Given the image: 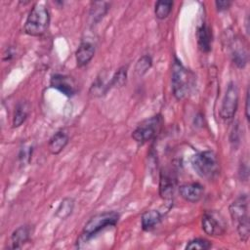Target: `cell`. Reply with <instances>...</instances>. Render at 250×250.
<instances>
[{"mask_svg":"<svg viewBox=\"0 0 250 250\" xmlns=\"http://www.w3.org/2000/svg\"><path fill=\"white\" fill-rule=\"evenodd\" d=\"M172 91L176 99L182 100L188 95L194 84L193 73L186 68L180 60L174 59L172 64Z\"/></svg>","mask_w":250,"mask_h":250,"instance_id":"6da1fadb","label":"cell"},{"mask_svg":"<svg viewBox=\"0 0 250 250\" xmlns=\"http://www.w3.org/2000/svg\"><path fill=\"white\" fill-rule=\"evenodd\" d=\"M191 165L197 175L211 181L220 174V163L216 153L212 150H204L194 154L191 158Z\"/></svg>","mask_w":250,"mask_h":250,"instance_id":"7a4b0ae2","label":"cell"},{"mask_svg":"<svg viewBox=\"0 0 250 250\" xmlns=\"http://www.w3.org/2000/svg\"><path fill=\"white\" fill-rule=\"evenodd\" d=\"M230 217L237 226V232L240 239L246 242L250 234V225L248 217V196L241 194L229 207Z\"/></svg>","mask_w":250,"mask_h":250,"instance_id":"3957f363","label":"cell"},{"mask_svg":"<svg viewBox=\"0 0 250 250\" xmlns=\"http://www.w3.org/2000/svg\"><path fill=\"white\" fill-rule=\"evenodd\" d=\"M119 221V214L115 211H107L93 216L84 226L77 242H86L102 229L115 226Z\"/></svg>","mask_w":250,"mask_h":250,"instance_id":"277c9868","label":"cell"},{"mask_svg":"<svg viewBox=\"0 0 250 250\" xmlns=\"http://www.w3.org/2000/svg\"><path fill=\"white\" fill-rule=\"evenodd\" d=\"M50 14L45 5L35 4L29 12L24 23V32L30 36H40L44 34L49 26Z\"/></svg>","mask_w":250,"mask_h":250,"instance_id":"5b68a950","label":"cell"},{"mask_svg":"<svg viewBox=\"0 0 250 250\" xmlns=\"http://www.w3.org/2000/svg\"><path fill=\"white\" fill-rule=\"evenodd\" d=\"M163 119L160 114L153 115L142 121L132 133V138L139 144L152 140L160 131Z\"/></svg>","mask_w":250,"mask_h":250,"instance_id":"8992f818","label":"cell"},{"mask_svg":"<svg viewBox=\"0 0 250 250\" xmlns=\"http://www.w3.org/2000/svg\"><path fill=\"white\" fill-rule=\"evenodd\" d=\"M201 224L204 232L208 235L220 236L227 230V223L222 214L218 211L210 210L204 212Z\"/></svg>","mask_w":250,"mask_h":250,"instance_id":"52a82bcc","label":"cell"},{"mask_svg":"<svg viewBox=\"0 0 250 250\" xmlns=\"http://www.w3.org/2000/svg\"><path fill=\"white\" fill-rule=\"evenodd\" d=\"M238 105V90L233 82H229L220 109V116L225 120L231 119L237 109Z\"/></svg>","mask_w":250,"mask_h":250,"instance_id":"ba28073f","label":"cell"},{"mask_svg":"<svg viewBox=\"0 0 250 250\" xmlns=\"http://www.w3.org/2000/svg\"><path fill=\"white\" fill-rule=\"evenodd\" d=\"M175 186L176 177L174 176V173H172V171L169 169H162L159 180V194L164 200H172Z\"/></svg>","mask_w":250,"mask_h":250,"instance_id":"9c48e42d","label":"cell"},{"mask_svg":"<svg viewBox=\"0 0 250 250\" xmlns=\"http://www.w3.org/2000/svg\"><path fill=\"white\" fill-rule=\"evenodd\" d=\"M50 85L66 97H72L77 91L75 81L64 74H54L51 78Z\"/></svg>","mask_w":250,"mask_h":250,"instance_id":"30bf717a","label":"cell"},{"mask_svg":"<svg viewBox=\"0 0 250 250\" xmlns=\"http://www.w3.org/2000/svg\"><path fill=\"white\" fill-rule=\"evenodd\" d=\"M179 192L180 195L185 200L195 203L201 199L204 192V188L198 183H189L180 186Z\"/></svg>","mask_w":250,"mask_h":250,"instance_id":"8fae6325","label":"cell"},{"mask_svg":"<svg viewBox=\"0 0 250 250\" xmlns=\"http://www.w3.org/2000/svg\"><path fill=\"white\" fill-rule=\"evenodd\" d=\"M196 37H197V45L198 48L204 52L208 53L211 50V44H212V31L210 26L206 22H202L198 27L196 31Z\"/></svg>","mask_w":250,"mask_h":250,"instance_id":"7c38bea8","label":"cell"},{"mask_svg":"<svg viewBox=\"0 0 250 250\" xmlns=\"http://www.w3.org/2000/svg\"><path fill=\"white\" fill-rule=\"evenodd\" d=\"M95 47L89 42H82L78 47L75 56L78 66L86 65L94 57Z\"/></svg>","mask_w":250,"mask_h":250,"instance_id":"4fadbf2b","label":"cell"},{"mask_svg":"<svg viewBox=\"0 0 250 250\" xmlns=\"http://www.w3.org/2000/svg\"><path fill=\"white\" fill-rule=\"evenodd\" d=\"M68 136L62 131L55 133L49 141L48 148L52 154H59L67 145Z\"/></svg>","mask_w":250,"mask_h":250,"instance_id":"5bb4252c","label":"cell"},{"mask_svg":"<svg viewBox=\"0 0 250 250\" xmlns=\"http://www.w3.org/2000/svg\"><path fill=\"white\" fill-rule=\"evenodd\" d=\"M161 219H162V216L159 211L148 210L142 215V219H141L142 229L146 231H149L153 229L161 222Z\"/></svg>","mask_w":250,"mask_h":250,"instance_id":"9a60e30c","label":"cell"},{"mask_svg":"<svg viewBox=\"0 0 250 250\" xmlns=\"http://www.w3.org/2000/svg\"><path fill=\"white\" fill-rule=\"evenodd\" d=\"M29 238V228L27 226H21L13 231L11 235V248H21Z\"/></svg>","mask_w":250,"mask_h":250,"instance_id":"2e32d148","label":"cell"},{"mask_svg":"<svg viewBox=\"0 0 250 250\" xmlns=\"http://www.w3.org/2000/svg\"><path fill=\"white\" fill-rule=\"evenodd\" d=\"M29 113V104L27 102H21L17 104L14 117H13V127H20L26 119Z\"/></svg>","mask_w":250,"mask_h":250,"instance_id":"e0dca14e","label":"cell"},{"mask_svg":"<svg viewBox=\"0 0 250 250\" xmlns=\"http://www.w3.org/2000/svg\"><path fill=\"white\" fill-rule=\"evenodd\" d=\"M73 208H74V200L70 197L63 198L60 203L59 207L57 208L55 215L57 218L64 220L72 213Z\"/></svg>","mask_w":250,"mask_h":250,"instance_id":"ac0fdd59","label":"cell"},{"mask_svg":"<svg viewBox=\"0 0 250 250\" xmlns=\"http://www.w3.org/2000/svg\"><path fill=\"white\" fill-rule=\"evenodd\" d=\"M108 10V3L107 2H94L92 3V7L90 10V18L92 19L93 22L99 21L106 14Z\"/></svg>","mask_w":250,"mask_h":250,"instance_id":"d6986e66","label":"cell"},{"mask_svg":"<svg viewBox=\"0 0 250 250\" xmlns=\"http://www.w3.org/2000/svg\"><path fill=\"white\" fill-rule=\"evenodd\" d=\"M234 46L235 47H232L231 51L232 62L236 66L242 68L247 63V52L245 51L244 48H242L241 45L234 44Z\"/></svg>","mask_w":250,"mask_h":250,"instance_id":"ffe728a7","label":"cell"},{"mask_svg":"<svg viewBox=\"0 0 250 250\" xmlns=\"http://www.w3.org/2000/svg\"><path fill=\"white\" fill-rule=\"evenodd\" d=\"M172 7H173V2L169 1V0H159L156 2L155 4V8H154V13H155V17L159 20H164L166 19L169 14L172 11Z\"/></svg>","mask_w":250,"mask_h":250,"instance_id":"44dd1931","label":"cell"},{"mask_svg":"<svg viewBox=\"0 0 250 250\" xmlns=\"http://www.w3.org/2000/svg\"><path fill=\"white\" fill-rule=\"evenodd\" d=\"M152 61L151 58L147 55H145L139 59V61L136 63L135 70L139 75H144L147 72V70L151 67Z\"/></svg>","mask_w":250,"mask_h":250,"instance_id":"7402d4cb","label":"cell"},{"mask_svg":"<svg viewBox=\"0 0 250 250\" xmlns=\"http://www.w3.org/2000/svg\"><path fill=\"white\" fill-rule=\"evenodd\" d=\"M212 247V244L209 240L205 238H195L190 241L186 246V249L188 250H206Z\"/></svg>","mask_w":250,"mask_h":250,"instance_id":"603a6c76","label":"cell"},{"mask_svg":"<svg viewBox=\"0 0 250 250\" xmlns=\"http://www.w3.org/2000/svg\"><path fill=\"white\" fill-rule=\"evenodd\" d=\"M126 77H127V67L122 66L113 75L110 83L108 84V89L111 86H120V85H122L126 81Z\"/></svg>","mask_w":250,"mask_h":250,"instance_id":"cb8c5ba5","label":"cell"},{"mask_svg":"<svg viewBox=\"0 0 250 250\" xmlns=\"http://www.w3.org/2000/svg\"><path fill=\"white\" fill-rule=\"evenodd\" d=\"M31 152L32 148L30 146H23L19 154V159L22 165H25L29 162L30 157H31Z\"/></svg>","mask_w":250,"mask_h":250,"instance_id":"d4e9b609","label":"cell"},{"mask_svg":"<svg viewBox=\"0 0 250 250\" xmlns=\"http://www.w3.org/2000/svg\"><path fill=\"white\" fill-rule=\"evenodd\" d=\"M216 4V7L219 11H225V10H228L230 5H231V2L230 1H216L215 2Z\"/></svg>","mask_w":250,"mask_h":250,"instance_id":"484cf974","label":"cell"},{"mask_svg":"<svg viewBox=\"0 0 250 250\" xmlns=\"http://www.w3.org/2000/svg\"><path fill=\"white\" fill-rule=\"evenodd\" d=\"M249 89H247V92H246V99H245V116L247 118V120L249 121L250 119V113H249V103H250V98H249Z\"/></svg>","mask_w":250,"mask_h":250,"instance_id":"4316f807","label":"cell"}]
</instances>
